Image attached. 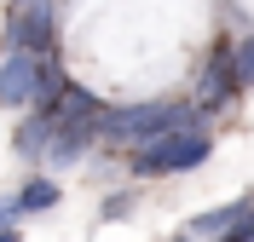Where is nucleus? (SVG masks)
I'll return each instance as SVG.
<instances>
[{
	"instance_id": "f257e3e1",
	"label": "nucleus",
	"mask_w": 254,
	"mask_h": 242,
	"mask_svg": "<svg viewBox=\"0 0 254 242\" xmlns=\"http://www.w3.org/2000/svg\"><path fill=\"white\" fill-rule=\"evenodd\" d=\"M179 127H202V110L190 104H174V98H150V104H122V110H104L98 115V139L116 150H139V145H156Z\"/></svg>"
},
{
	"instance_id": "f03ea898",
	"label": "nucleus",
	"mask_w": 254,
	"mask_h": 242,
	"mask_svg": "<svg viewBox=\"0 0 254 242\" xmlns=\"http://www.w3.org/2000/svg\"><path fill=\"white\" fill-rule=\"evenodd\" d=\"M208 150H214V139L202 127H179L168 139H156V145H139L133 173H190V167L208 161Z\"/></svg>"
},
{
	"instance_id": "7ed1b4c3",
	"label": "nucleus",
	"mask_w": 254,
	"mask_h": 242,
	"mask_svg": "<svg viewBox=\"0 0 254 242\" xmlns=\"http://www.w3.org/2000/svg\"><path fill=\"white\" fill-rule=\"evenodd\" d=\"M41 58H47V52H23V47H12L6 58H0V104H6V110H29L35 104Z\"/></svg>"
},
{
	"instance_id": "20e7f679",
	"label": "nucleus",
	"mask_w": 254,
	"mask_h": 242,
	"mask_svg": "<svg viewBox=\"0 0 254 242\" xmlns=\"http://www.w3.org/2000/svg\"><path fill=\"white\" fill-rule=\"evenodd\" d=\"M93 139H98V115H87V110H58V127H52L47 161H52V167H75V161L87 156Z\"/></svg>"
},
{
	"instance_id": "39448f33",
	"label": "nucleus",
	"mask_w": 254,
	"mask_h": 242,
	"mask_svg": "<svg viewBox=\"0 0 254 242\" xmlns=\"http://www.w3.org/2000/svg\"><path fill=\"white\" fill-rule=\"evenodd\" d=\"M12 47H23V52H52V0H17Z\"/></svg>"
},
{
	"instance_id": "423d86ee",
	"label": "nucleus",
	"mask_w": 254,
	"mask_h": 242,
	"mask_svg": "<svg viewBox=\"0 0 254 242\" xmlns=\"http://www.w3.org/2000/svg\"><path fill=\"white\" fill-rule=\"evenodd\" d=\"M52 127H58V110L35 104V115L12 133V150H17L23 161H47V150H52Z\"/></svg>"
},
{
	"instance_id": "0eeeda50",
	"label": "nucleus",
	"mask_w": 254,
	"mask_h": 242,
	"mask_svg": "<svg viewBox=\"0 0 254 242\" xmlns=\"http://www.w3.org/2000/svg\"><path fill=\"white\" fill-rule=\"evenodd\" d=\"M231 93H243L237 87V64H231V47H214L208 52V69H202V104H225Z\"/></svg>"
},
{
	"instance_id": "6e6552de",
	"label": "nucleus",
	"mask_w": 254,
	"mask_h": 242,
	"mask_svg": "<svg viewBox=\"0 0 254 242\" xmlns=\"http://www.w3.org/2000/svg\"><path fill=\"white\" fill-rule=\"evenodd\" d=\"M243 213H249V202H225V208H208V213H202V219H196L190 231H196V237H214V242H220L225 231L243 219Z\"/></svg>"
},
{
	"instance_id": "1a4fd4ad",
	"label": "nucleus",
	"mask_w": 254,
	"mask_h": 242,
	"mask_svg": "<svg viewBox=\"0 0 254 242\" xmlns=\"http://www.w3.org/2000/svg\"><path fill=\"white\" fill-rule=\"evenodd\" d=\"M52 202H58V185H52V179H29V185L17 191L12 208H17V213H47Z\"/></svg>"
},
{
	"instance_id": "9d476101",
	"label": "nucleus",
	"mask_w": 254,
	"mask_h": 242,
	"mask_svg": "<svg viewBox=\"0 0 254 242\" xmlns=\"http://www.w3.org/2000/svg\"><path fill=\"white\" fill-rule=\"evenodd\" d=\"M231 64H237V87H254V35H243L231 47Z\"/></svg>"
},
{
	"instance_id": "9b49d317",
	"label": "nucleus",
	"mask_w": 254,
	"mask_h": 242,
	"mask_svg": "<svg viewBox=\"0 0 254 242\" xmlns=\"http://www.w3.org/2000/svg\"><path fill=\"white\" fill-rule=\"evenodd\" d=\"M127 208H133V202H127V196H110V202H104V219H122Z\"/></svg>"
},
{
	"instance_id": "f8f14e48",
	"label": "nucleus",
	"mask_w": 254,
	"mask_h": 242,
	"mask_svg": "<svg viewBox=\"0 0 254 242\" xmlns=\"http://www.w3.org/2000/svg\"><path fill=\"white\" fill-rule=\"evenodd\" d=\"M12 213H17V208H12V202H0V231H6V219H12Z\"/></svg>"
},
{
	"instance_id": "ddd939ff",
	"label": "nucleus",
	"mask_w": 254,
	"mask_h": 242,
	"mask_svg": "<svg viewBox=\"0 0 254 242\" xmlns=\"http://www.w3.org/2000/svg\"><path fill=\"white\" fill-rule=\"evenodd\" d=\"M0 242H17V231H12V225H6V231H0Z\"/></svg>"
}]
</instances>
